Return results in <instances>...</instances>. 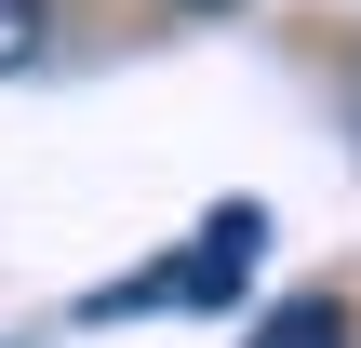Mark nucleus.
<instances>
[{"mask_svg": "<svg viewBox=\"0 0 361 348\" xmlns=\"http://www.w3.org/2000/svg\"><path fill=\"white\" fill-rule=\"evenodd\" d=\"M255 255H268V201H214L161 268H134V282H107L80 322H161V308H241L255 295Z\"/></svg>", "mask_w": 361, "mask_h": 348, "instance_id": "nucleus-1", "label": "nucleus"}, {"mask_svg": "<svg viewBox=\"0 0 361 348\" xmlns=\"http://www.w3.org/2000/svg\"><path fill=\"white\" fill-rule=\"evenodd\" d=\"M241 348H361V322H348V295H281Z\"/></svg>", "mask_w": 361, "mask_h": 348, "instance_id": "nucleus-2", "label": "nucleus"}, {"mask_svg": "<svg viewBox=\"0 0 361 348\" xmlns=\"http://www.w3.org/2000/svg\"><path fill=\"white\" fill-rule=\"evenodd\" d=\"M27 54H40V0H0V80H13Z\"/></svg>", "mask_w": 361, "mask_h": 348, "instance_id": "nucleus-3", "label": "nucleus"}, {"mask_svg": "<svg viewBox=\"0 0 361 348\" xmlns=\"http://www.w3.org/2000/svg\"><path fill=\"white\" fill-rule=\"evenodd\" d=\"M161 13H228V0H161Z\"/></svg>", "mask_w": 361, "mask_h": 348, "instance_id": "nucleus-4", "label": "nucleus"}]
</instances>
